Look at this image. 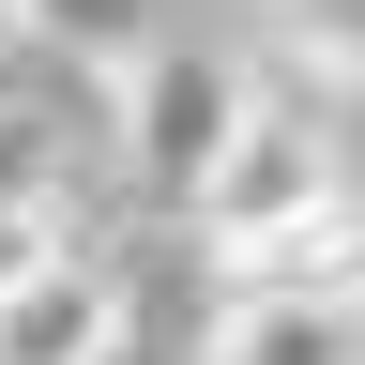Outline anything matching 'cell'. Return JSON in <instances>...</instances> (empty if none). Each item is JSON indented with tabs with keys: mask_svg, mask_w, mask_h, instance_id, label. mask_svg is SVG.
<instances>
[{
	"mask_svg": "<svg viewBox=\"0 0 365 365\" xmlns=\"http://www.w3.org/2000/svg\"><path fill=\"white\" fill-rule=\"evenodd\" d=\"M16 16H31L46 46H76V61H137V46H153L137 0H16Z\"/></svg>",
	"mask_w": 365,
	"mask_h": 365,
	"instance_id": "52a82bcc",
	"label": "cell"
},
{
	"mask_svg": "<svg viewBox=\"0 0 365 365\" xmlns=\"http://www.w3.org/2000/svg\"><path fill=\"white\" fill-rule=\"evenodd\" d=\"M122 91V168H137V198H168V213H198V182L228 168V137L259 122V91H244V61H213V46H182V31H153L137 61H107Z\"/></svg>",
	"mask_w": 365,
	"mask_h": 365,
	"instance_id": "6da1fadb",
	"label": "cell"
},
{
	"mask_svg": "<svg viewBox=\"0 0 365 365\" xmlns=\"http://www.w3.org/2000/svg\"><path fill=\"white\" fill-rule=\"evenodd\" d=\"M319 198H350V182H335V153H319V137L259 91V122L228 137V168L198 182V244H259V228H289V213H319Z\"/></svg>",
	"mask_w": 365,
	"mask_h": 365,
	"instance_id": "7a4b0ae2",
	"label": "cell"
},
{
	"mask_svg": "<svg viewBox=\"0 0 365 365\" xmlns=\"http://www.w3.org/2000/svg\"><path fill=\"white\" fill-rule=\"evenodd\" d=\"M213 289H365V213L319 198L289 228H259V244H213Z\"/></svg>",
	"mask_w": 365,
	"mask_h": 365,
	"instance_id": "5b68a950",
	"label": "cell"
},
{
	"mask_svg": "<svg viewBox=\"0 0 365 365\" xmlns=\"http://www.w3.org/2000/svg\"><path fill=\"white\" fill-rule=\"evenodd\" d=\"M61 259V198H0V289Z\"/></svg>",
	"mask_w": 365,
	"mask_h": 365,
	"instance_id": "9c48e42d",
	"label": "cell"
},
{
	"mask_svg": "<svg viewBox=\"0 0 365 365\" xmlns=\"http://www.w3.org/2000/svg\"><path fill=\"white\" fill-rule=\"evenodd\" d=\"M91 365H182V350H168V319H153V304H122V335L91 350Z\"/></svg>",
	"mask_w": 365,
	"mask_h": 365,
	"instance_id": "30bf717a",
	"label": "cell"
},
{
	"mask_svg": "<svg viewBox=\"0 0 365 365\" xmlns=\"http://www.w3.org/2000/svg\"><path fill=\"white\" fill-rule=\"evenodd\" d=\"M122 304H137L122 274L61 244L46 274H16V289H0V365H91V350L122 335Z\"/></svg>",
	"mask_w": 365,
	"mask_h": 365,
	"instance_id": "277c9868",
	"label": "cell"
},
{
	"mask_svg": "<svg viewBox=\"0 0 365 365\" xmlns=\"http://www.w3.org/2000/svg\"><path fill=\"white\" fill-rule=\"evenodd\" d=\"M0 198H61V153H46L31 107H0Z\"/></svg>",
	"mask_w": 365,
	"mask_h": 365,
	"instance_id": "ba28073f",
	"label": "cell"
},
{
	"mask_svg": "<svg viewBox=\"0 0 365 365\" xmlns=\"http://www.w3.org/2000/svg\"><path fill=\"white\" fill-rule=\"evenodd\" d=\"M259 31H274V61L365 91V0H259Z\"/></svg>",
	"mask_w": 365,
	"mask_h": 365,
	"instance_id": "8992f818",
	"label": "cell"
},
{
	"mask_svg": "<svg viewBox=\"0 0 365 365\" xmlns=\"http://www.w3.org/2000/svg\"><path fill=\"white\" fill-rule=\"evenodd\" d=\"M198 365H365V289H213Z\"/></svg>",
	"mask_w": 365,
	"mask_h": 365,
	"instance_id": "3957f363",
	"label": "cell"
}]
</instances>
